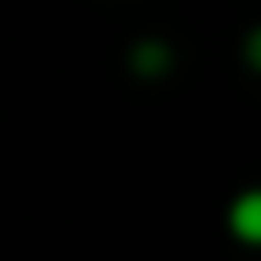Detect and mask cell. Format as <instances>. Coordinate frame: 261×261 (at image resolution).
I'll return each instance as SVG.
<instances>
[{
    "label": "cell",
    "instance_id": "obj_1",
    "mask_svg": "<svg viewBox=\"0 0 261 261\" xmlns=\"http://www.w3.org/2000/svg\"><path fill=\"white\" fill-rule=\"evenodd\" d=\"M225 234L248 248V252H261V184L252 188H239L225 206Z\"/></svg>",
    "mask_w": 261,
    "mask_h": 261
},
{
    "label": "cell",
    "instance_id": "obj_2",
    "mask_svg": "<svg viewBox=\"0 0 261 261\" xmlns=\"http://www.w3.org/2000/svg\"><path fill=\"white\" fill-rule=\"evenodd\" d=\"M174 69V46L165 37H138L128 46V73L142 78V83H161L165 73Z\"/></svg>",
    "mask_w": 261,
    "mask_h": 261
},
{
    "label": "cell",
    "instance_id": "obj_3",
    "mask_svg": "<svg viewBox=\"0 0 261 261\" xmlns=\"http://www.w3.org/2000/svg\"><path fill=\"white\" fill-rule=\"evenodd\" d=\"M243 64H248L252 73H261V23H252V28L243 32Z\"/></svg>",
    "mask_w": 261,
    "mask_h": 261
}]
</instances>
